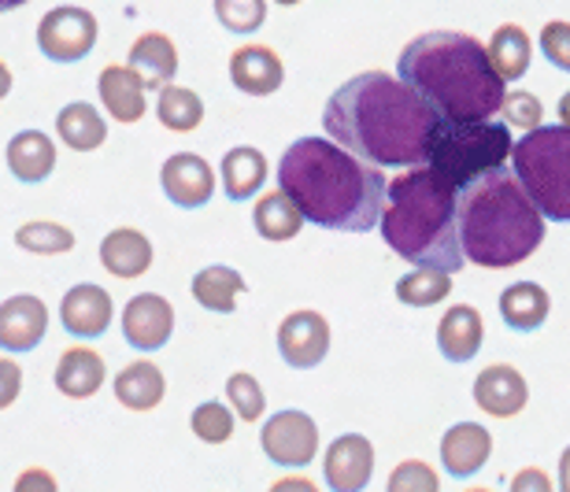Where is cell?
<instances>
[{
  "label": "cell",
  "instance_id": "22",
  "mask_svg": "<svg viewBox=\"0 0 570 492\" xmlns=\"http://www.w3.org/2000/svg\"><path fill=\"white\" fill-rule=\"evenodd\" d=\"M100 267L116 278H141L153 267V242L134 226H119L100 242Z\"/></svg>",
  "mask_w": 570,
  "mask_h": 492
},
{
  "label": "cell",
  "instance_id": "14",
  "mask_svg": "<svg viewBox=\"0 0 570 492\" xmlns=\"http://www.w3.org/2000/svg\"><path fill=\"white\" fill-rule=\"evenodd\" d=\"M49 334V307L41 296L19 293L0 304V348L4 352H33Z\"/></svg>",
  "mask_w": 570,
  "mask_h": 492
},
{
  "label": "cell",
  "instance_id": "30",
  "mask_svg": "<svg viewBox=\"0 0 570 492\" xmlns=\"http://www.w3.org/2000/svg\"><path fill=\"white\" fill-rule=\"evenodd\" d=\"M56 134H60V141L67 148H75V152H94V148L108 141V122L94 105L75 100V105H67L60 116H56Z\"/></svg>",
  "mask_w": 570,
  "mask_h": 492
},
{
  "label": "cell",
  "instance_id": "9",
  "mask_svg": "<svg viewBox=\"0 0 570 492\" xmlns=\"http://www.w3.org/2000/svg\"><path fill=\"white\" fill-rule=\"evenodd\" d=\"M259 449L275 466H307L318 455V426L307 411H278L264 422Z\"/></svg>",
  "mask_w": 570,
  "mask_h": 492
},
{
  "label": "cell",
  "instance_id": "23",
  "mask_svg": "<svg viewBox=\"0 0 570 492\" xmlns=\"http://www.w3.org/2000/svg\"><path fill=\"white\" fill-rule=\"evenodd\" d=\"M105 374H108L105 360H100L94 348L75 345V348L63 352L60 363H56L52 382H56V388H60L67 400H89V396L100 393V385H105Z\"/></svg>",
  "mask_w": 570,
  "mask_h": 492
},
{
  "label": "cell",
  "instance_id": "33",
  "mask_svg": "<svg viewBox=\"0 0 570 492\" xmlns=\"http://www.w3.org/2000/svg\"><path fill=\"white\" fill-rule=\"evenodd\" d=\"M452 293V282L444 270H430V267H415L412 274H404L396 282V301L407 307H433L441 304L444 296Z\"/></svg>",
  "mask_w": 570,
  "mask_h": 492
},
{
  "label": "cell",
  "instance_id": "35",
  "mask_svg": "<svg viewBox=\"0 0 570 492\" xmlns=\"http://www.w3.org/2000/svg\"><path fill=\"white\" fill-rule=\"evenodd\" d=\"M226 400H230L234 415L242 422H256L267 411L264 385H259L256 374H248V371H237V374L226 377Z\"/></svg>",
  "mask_w": 570,
  "mask_h": 492
},
{
  "label": "cell",
  "instance_id": "6",
  "mask_svg": "<svg viewBox=\"0 0 570 492\" xmlns=\"http://www.w3.org/2000/svg\"><path fill=\"white\" fill-rule=\"evenodd\" d=\"M511 175L544 219L570 223V126H538L511 148Z\"/></svg>",
  "mask_w": 570,
  "mask_h": 492
},
{
  "label": "cell",
  "instance_id": "5",
  "mask_svg": "<svg viewBox=\"0 0 570 492\" xmlns=\"http://www.w3.org/2000/svg\"><path fill=\"white\" fill-rule=\"evenodd\" d=\"M460 242L474 267L508 270L527 263L544 242V215L511 170H497L460 197Z\"/></svg>",
  "mask_w": 570,
  "mask_h": 492
},
{
  "label": "cell",
  "instance_id": "21",
  "mask_svg": "<svg viewBox=\"0 0 570 492\" xmlns=\"http://www.w3.org/2000/svg\"><path fill=\"white\" fill-rule=\"evenodd\" d=\"M130 71L141 78L145 89H164L178 75V49L167 33L148 30L130 45Z\"/></svg>",
  "mask_w": 570,
  "mask_h": 492
},
{
  "label": "cell",
  "instance_id": "26",
  "mask_svg": "<svg viewBox=\"0 0 570 492\" xmlns=\"http://www.w3.org/2000/svg\"><path fill=\"white\" fill-rule=\"evenodd\" d=\"M549 312H552V296L538 282H515L500 293V315H504V323L511 329H519V334L541 329Z\"/></svg>",
  "mask_w": 570,
  "mask_h": 492
},
{
  "label": "cell",
  "instance_id": "50",
  "mask_svg": "<svg viewBox=\"0 0 570 492\" xmlns=\"http://www.w3.org/2000/svg\"><path fill=\"white\" fill-rule=\"evenodd\" d=\"M466 492H493V489H466Z\"/></svg>",
  "mask_w": 570,
  "mask_h": 492
},
{
  "label": "cell",
  "instance_id": "39",
  "mask_svg": "<svg viewBox=\"0 0 570 492\" xmlns=\"http://www.w3.org/2000/svg\"><path fill=\"white\" fill-rule=\"evenodd\" d=\"M500 116H504V126H519L522 134H530V130H538V126H541L544 108H541L538 97L522 89V94H508L504 97V108H500Z\"/></svg>",
  "mask_w": 570,
  "mask_h": 492
},
{
  "label": "cell",
  "instance_id": "47",
  "mask_svg": "<svg viewBox=\"0 0 570 492\" xmlns=\"http://www.w3.org/2000/svg\"><path fill=\"white\" fill-rule=\"evenodd\" d=\"M560 126H570V89L560 97Z\"/></svg>",
  "mask_w": 570,
  "mask_h": 492
},
{
  "label": "cell",
  "instance_id": "49",
  "mask_svg": "<svg viewBox=\"0 0 570 492\" xmlns=\"http://www.w3.org/2000/svg\"><path fill=\"white\" fill-rule=\"evenodd\" d=\"M282 8H293V4H301V0H278Z\"/></svg>",
  "mask_w": 570,
  "mask_h": 492
},
{
  "label": "cell",
  "instance_id": "8",
  "mask_svg": "<svg viewBox=\"0 0 570 492\" xmlns=\"http://www.w3.org/2000/svg\"><path fill=\"white\" fill-rule=\"evenodd\" d=\"M97 45V19L86 8H52L38 22V49L52 63H78L94 52Z\"/></svg>",
  "mask_w": 570,
  "mask_h": 492
},
{
  "label": "cell",
  "instance_id": "45",
  "mask_svg": "<svg viewBox=\"0 0 570 492\" xmlns=\"http://www.w3.org/2000/svg\"><path fill=\"white\" fill-rule=\"evenodd\" d=\"M560 492H570V449L560 455Z\"/></svg>",
  "mask_w": 570,
  "mask_h": 492
},
{
  "label": "cell",
  "instance_id": "37",
  "mask_svg": "<svg viewBox=\"0 0 570 492\" xmlns=\"http://www.w3.org/2000/svg\"><path fill=\"white\" fill-rule=\"evenodd\" d=\"M215 19L230 33H256L267 22V0H215Z\"/></svg>",
  "mask_w": 570,
  "mask_h": 492
},
{
  "label": "cell",
  "instance_id": "19",
  "mask_svg": "<svg viewBox=\"0 0 570 492\" xmlns=\"http://www.w3.org/2000/svg\"><path fill=\"white\" fill-rule=\"evenodd\" d=\"M485 326L478 307L471 304H452L438 323V348L449 363H471L482 352Z\"/></svg>",
  "mask_w": 570,
  "mask_h": 492
},
{
  "label": "cell",
  "instance_id": "2",
  "mask_svg": "<svg viewBox=\"0 0 570 492\" xmlns=\"http://www.w3.org/2000/svg\"><path fill=\"white\" fill-rule=\"evenodd\" d=\"M278 189L307 223L323 230L367 234L382 223L390 178L334 145L330 137H301L282 152Z\"/></svg>",
  "mask_w": 570,
  "mask_h": 492
},
{
  "label": "cell",
  "instance_id": "41",
  "mask_svg": "<svg viewBox=\"0 0 570 492\" xmlns=\"http://www.w3.org/2000/svg\"><path fill=\"white\" fill-rule=\"evenodd\" d=\"M22 393V367L16 360H0V411H8Z\"/></svg>",
  "mask_w": 570,
  "mask_h": 492
},
{
  "label": "cell",
  "instance_id": "38",
  "mask_svg": "<svg viewBox=\"0 0 570 492\" xmlns=\"http://www.w3.org/2000/svg\"><path fill=\"white\" fill-rule=\"evenodd\" d=\"M385 492H441V478L423 460H404L393 466Z\"/></svg>",
  "mask_w": 570,
  "mask_h": 492
},
{
  "label": "cell",
  "instance_id": "3",
  "mask_svg": "<svg viewBox=\"0 0 570 492\" xmlns=\"http://www.w3.org/2000/svg\"><path fill=\"white\" fill-rule=\"evenodd\" d=\"M396 78L412 86L441 122H493L508 82L493 71L485 45L460 30H430L404 45Z\"/></svg>",
  "mask_w": 570,
  "mask_h": 492
},
{
  "label": "cell",
  "instance_id": "44",
  "mask_svg": "<svg viewBox=\"0 0 570 492\" xmlns=\"http://www.w3.org/2000/svg\"><path fill=\"white\" fill-rule=\"evenodd\" d=\"M267 492H318L315 482H307L304 474H293V478H282V482H275Z\"/></svg>",
  "mask_w": 570,
  "mask_h": 492
},
{
  "label": "cell",
  "instance_id": "48",
  "mask_svg": "<svg viewBox=\"0 0 570 492\" xmlns=\"http://www.w3.org/2000/svg\"><path fill=\"white\" fill-rule=\"evenodd\" d=\"M22 4H30V0H0V16L11 11V8H22Z\"/></svg>",
  "mask_w": 570,
  "mask_h": 492
},
{
  "label": "cell",
  "instance_id": "31",
  "mask_svg": "<svg viewBox=\"0 0 570 492\" xmlns=\"http://www.w3.org/2000/svg\"><path fill=\"white\" fill-rule=\"evenodd\" d=\"M253 226L264 242H293V237L304 230V215L282 189H275L256 200Z\"/></svg>",
  "mask_w": 570,
  "mask_h": 492
},
{
  "label": "cell",
  "instance_id": "25",
  "mask_svg": "<svg viewBox=\"0 0 570 492\" xmlns=\"http://www.w3.org/2000/svg\"><path fill=\"white\" fill-rule=\"evenodd\" d=\"M111 388H116V400L127 411H153L164 404L167 377L153 360H138V363H127V367L116 374V385Z\"/></svg>",
  "mask_w": 570,
  "mask_h": 492
},
{
  "label": "cell",
  "instance_id": "29",
  "mask_svg": "<svg viewBox=\"0 0 570 492\" xmlns=\"http://www.w3.org/2000/svg\"><path fill=\"white\" fill-rule=\"evenodd\" d=\"M489 52V63L493 71L504 78V82H515L530 71V60H533V45H530V33L515 27V22H504V27L493 30V38L485 45Z\"/></svg>",
  "mask_w": 570,
  "mask_h": 492
},
{
  "label": "cell",
  "instance_id": "32",
  "mask_svg": "<svg viewBox=\"0 0 570 492\" xmlns=\"http://www.w3.org/2000/svg\"><path fill=\"white\" fill-rule=\"evenodd\" d=\"M156 119L175 134H189L204 122V100L186 86H164L156 100Z\"/></svg>",
  "mask_w": 570,
  "mask_h": 492
},
{
  "label": "cell",
  "instance_id": "24",
  "mask_svg": "<svg viewBox=\"0 0 570 492\" xmlns=\"http://www.w3.org/2000/svg\"><path fill=\"white\" fill-rule=\"evenodd\" d=\"M4 159H8V170L19 181L38 186V181H45L56 170V145H52V137L41 130H19L8 141Z\"/></svg>",
  "mask_w": 570,
  "mask_h": 492
},
{
  "label": "cell",
  "instance_id": "12",
  "mask_svg": "<svg viewBox=\"0 0 570 492\" xmlns=\"http://www.w3.org/2000/svg\"><path fill=\"white\" fill-rule=\"evenodd\" d=\"M175 334V307L159 293H138L122 307V337L138 352H159Z\"/></svg>",
  "mask_w": 570,
  "mask_h": 492
},
{
  "label": "cell",
  "instance_id": "4",
  "mask_svg": "<svg viewBox=\"0 0 570 492\" xmlns=\"http://www.w3.org/2000/svg\"><path fill=\"white\" fill-rule=\"evenodd\" d=\"M382 237L396 256L415 267L455 274L463 270L460 242V189L430 167H412L390 181L382 208Z\"/></svg>",
  "mask_w": 570,
  "mask_h": 492
},
{
  "label": "cell",
  "instance_id": "46",
  "mask_svg": "<svg viewBox=\"0 0 570 492\" xmlns=\"http://www.w3.org/2000/svg\"><path fill=\"white\" fill-rule=\"evenodd\" d=\"M11 94V71H8V63L0 60V100H4Z\"/></svg>",
  "mask_w": 570,
  "mask_h": 492
},
{
  "label": "cell",
  "instance_id": "42",
  "mask_svg": "<svg viewBox=\"0 0 570 492\" xmlns=\"http://www.w3.org/2000/svg\"><path fill=\"white\" fill-rule=\"evenodd\" d=\"M11 492H60V482H56V478L45 471V466H30V471H22L16 478Z\"/></svg>",
  "mask_w": 570,
  "mask_h": 492
},
{
  "label": "cell",
  "instance_id": "40",
  "mask_svg": "<svg viewBox=\"0 0 570 492\" xmlns=\"http://www.w3.org/2000/svg\"><path fill=\"white\" fill-rule=\"evenodd\" d=\"M541 52H544V60H549L552 67H560V71L570 75V22H563V19L544 22Z\"/></svg>",
  "mask_w": 570,
  "mask_h": 492
},
{
  "label": "cell",
  "instance_id": "16",
  "mask_svg": "<svg viewBox=\"0 0 570 492\" xmlns=\"http://www.w3.org/2000/svg\"><path fill=\"white\" fill-rule=\"evenodd\" d=\"M474 404L493 419H515L530 404V385L511 363H493L474 377Z\"/></svg>",
  "mask_w": 570,
  "mask_h": 492
},
{
  "label": "cell",
  "instance_id": "36",
  "mask_svg": "<svg viewBox=\"0 0 570 492\" xmlns=\"http://www.w3.org/2000/svg\"><path fill=\"white\" fill-rule=\"evenodd\" d=\"M189 426L204 444H226L234 437V411L219 404V400H204L189 415Z\"/></svg>",
  "mask_w": 570,
  "mask_h": 492
},
{
  "label": "cell",
  "instance_id": "20",
  "mask_svg": "<svg viewBox=\"0 0 570 492\" xmlns=\"http://www.w3.org/2000/svg\"><path fill=\"white\" fill-rule=\"evenodd\" d=\"M97 94H100V105L108 108V116L130 126V122H141L145 116V82L130 67L122 63H111L100 71L97 78Z\"/></svg>",
  "mask_w": 570,
  "mask_h": 492
},
{
  "label": "cell",
  "instance_id": "27",
  "mask_svg": "<svg viewBox=\"0 0 570 492\" xmlns=\"http://www.w3.org/2000/svg\"><path fill=\"white\" fill-rule=\"evenodd\" d=\"M219 178H223V189L230 200H248L264 189L267 181V156L259 152L253 145H237L230 152L223 156L219 164Z\"/></svg>",
  "mask_w": 570,
  "mask_h": 492
},
{
  "label": "cell",
  "instance_id": "43",
  "mask_svg": "<svg viewBox=\"0 0 570 492\" xmlns=\"http://www.w3.org/2000/svg\"><path fill=\"white\" fill-rule=\"evenodd\" d=\"M511 492H556L552 478L541 471V466H522V471L511 478Z\"/></svg>",
  "mask_w": 570,
  "mask_h": 492
},
{
  "label": "cell",
  "instance_id": "17",
  "mask_svg": "<svg viewBox=\"0 0 570 492\" xmlns=\"http://www.w3.org/2000/svg\"><path fill=\"white\" fill-rule=\"evenodd\" d=\"M230 82L248 97H271L285 82V63L271 45H242L230 56Z\"/></svg>",
  "mask_w": 570,
  "mask_h": 492
},
{
  "label": "cell",
  "instance_id": "34",
  "mask_svg": "<svg viewBox=\"0 0 570 492\" xmlns=\"http://www.w3.org/2000/svg\"><path fill=\"white\" fill-rule=\"evenodd\" d=\"M16 245L22 252H30V256H63V252L75 248V234L63 223L33 219L16 230Z\"/></svg>",
  "mask_w": 570,
  "mask_h": 492
},
{
  "label": "cell",
  "instance_id": "1",
  "mask_svg": "<svg viewBox=\"0 0 570 492\" xmlns=\"http://www.w3.org/2000/svg\"><path fill=\"white\" fill-rule=\"evenodd\" d=\"M326 137L371 167H423L441 116L385 71L348 78L323 111Z\"/></svg>",
  "mask_w": 570,
  "mask_h": 492
},
{
  "label": "cell",
  "instance_id": "28",
  "mask_svg": "<svg viewBox=\"0 0 570 492\" xmlns=\"http://www.w3.org/2000/svg\"><path fill=\"white\" fill-rule=\"evenodd\" d=\"M248 293L245 278L234 267H204L197 278H193V301H197L204 312L212 315H234L237 301Z\"/></svg>",
  "mask_w": 570,
  "mask_h": 492
},
{
  "label": "cell",
  "instance_id": "10",
  "mask_svg": "<svg viewBox=\"0 0 570 492\" xmlns=\"http://www.w3.org/2000/svg\"><path fill=\"white\" fill-rule=\"evenodd\" d=\"M330 352V323L326 315L312 312H293L282 318L278 326V356L289 363L293 371H312L326 360Z\"/></svg>",
  "mask_w": 570,
  "mask_h": 492
},
{
  "label": "cell",
  "instance_id": "13",
  "mask_svg": "<svg viewBox=\"0 0 570 492\" xmlns=\"http://www.w3.org/2000/svg\"><path fill=\"white\" fill-rule=\"evenodd\" d=\"M159 186L175 208H204L215 193V170L197 152H175L159 167Z\"/></svg>",
  "mask_w": 570,
  "mask_h": 492
},
{
  "label": "cell",
  "instance_id": "15",
  "mask_svg": "<svg viewBox=\"0 0 570 492\" xmlns=\"http://www.w3.org/2000/svg\"><path fill=\"white\" fill-rule=\"evenodd\" d=\"M111 296L108 289H100L94 282H82V285H71L60 301V323L71 337L78 341H94V337H105L108 326H111Z\"/></svg>",
  "mask_w": 570,
  "mask_h": 492
},
{
  "label": "cell",
  "instance_id": "7",
  "mask_svg": "<svg viewBox=\"0 0 570 492\" xmlns=\"http://www.w3.org/2000/svg\"><path fill=\"white\" fill-rule=\"evenodd\" d=\"M511 130L504 122H441L430 148V170L441 175L452 189H471L511 159Z\"/></svg>",
  "mask_w": 570,
  "mask_h": 492
},
{
  "label": "cell",
  "instance_id": "18",
  "mask_svg": "<svg viewBox=\"0 0 570 492\" xmlns=\"http://www.w3.org/2000/svg\"><path fill=\"white\" fill-rule=\"evenodd\" d=\"M493 455V433L482 422H455L441 437V463L452 478H474Z\"/></svg>",
  "mask_w": 570,
  "mask_h": 492
},
{
  "label": "cell",
  "instance_id": "11",
  "mask_svg": "<svg viewBox=\"0 0 570 492\" xmlns=\"http://www.w3.org/2000/svg\"><path fill=\"white\" fill-rule=\"evenodd\" d=\"M330 492H363L374 478V444L363 433H341L323 455Z\"/></svg>",
  "mask_w": 570,
  "mask_h": 492
}]
</instances>
